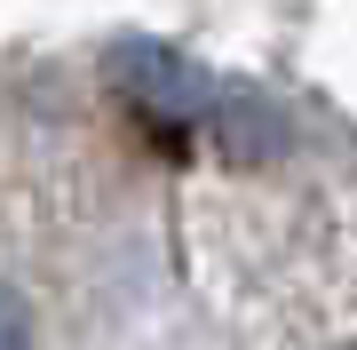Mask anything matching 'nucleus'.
<instances>
[{"instance_id":"f257e3e1","label":"nucleus","mask_w":357,"mask_h":350,"mask_svg":"<svg viewBox=\"0 0 357 350\" xmlns=\"http://www.w3.org/2000/svg\"><path fill=\"white\" fill-rule=\"evenodd\" d=\"M112 80H119V96L135 104V119L151 128L167 152H183L191 136H206V112H215V88L183 64L175 48H119V64H112Z\"/></svg>"},{"instance_id":"f03ea898","label":"nucleus","mask_w":357,"mask_h":350,"mask_svg":"<svg viewBox=\"0 0 357 350\" xmlns=\"http://www.w3.org/2000/svg\"><path fill=\"white\" fill-rule=\"evenodd\" d=\"M0 350H32V319H24V302L0 286Z\"/></svg>"}]
</instances>
